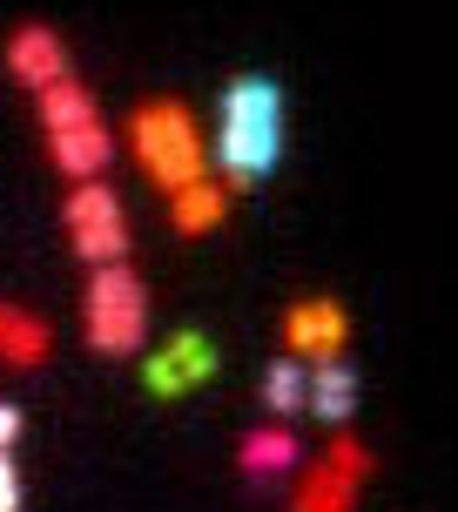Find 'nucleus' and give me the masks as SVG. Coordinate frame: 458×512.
Segmentation results:
<instances>
[{
  "instance_id": "17",
  "label": "nucleus",
  "mask_w": 458,
  "mask_h": 512,
  "mask_svg": "<svg viewBox=\"0 0 458 512\" xmlns=\"http://www.w3.org/2000/svg\"><path fill=\"white\" fill-rule=\"evenodd\" d=\"M14 438H21V411H14V405H0V452H7Z\"/></svg>"
},
{
  "instance_id": "8",
  "label": "nucleus",
  "mask_w": 458,
  "mask_h": 512,
  "mask_svg": "<svg viewBox=\"0 0 458 512\" xmlns=\"http://www.w3.org/2000/svg\"><path fill=\"white\" fill-rule=\"evenodd\" d=\"M7 75L21 81V88H54V81H68V48H61V34L41 21H27L7 34Z\"/></svg>"
},
{
  "instance_id": "11",
  "label": "nucleus",
  "mask_w": 458,
  "mask_h": 512,
  "mask_svg": "<svg viewBox=\"0 0 458 512\" xmlns=\"http://www.w3.org/2000/svg\"><path fill=\"white\" fill-rule=\"evenodd\" d=\"M304 411H317V418L344 425V418L357 411V371H351V364H344V358H331V364H310Z\"/></svg>"
},
{
  "instance_id": "9",
  "label": "nucleus",
  "mask_w": 458,
  "mask_h": 512,
  "mask_svg": "<svg viewBox=\"0 0 458 512\" xmlns=\"http://www.w3.org/2000/svg\"><path fill=\"white\" fill-rule=\"evenodd\" d=\"M297 459H304V445H297L290 425H256V432H243V445H236L243 479H277V472H290Z\"/></svg>"
},
{
  "instance_id": "15",
  "label": "nucleus",
  "mask_w": 458,
  "mask_h": 512,
  "mask_svg": "<svg viewBox=\"0 0 458 512\" xmlns=\"http://www.w3.org/2000/svg\"><path fill=\"white\" fill-rule=\"evenodd\" d=\"M324 465H337L344 479H357V486H364V479H371V465H378V459H371V452H364V445H357L351 432H337V438H331V452H324Z\"/></svg>"
},
{
  "instance_id": "14",
  "label": "nucleus",
  "mask_w": 458,
  "mask_h": 512,
  "mask_svg": "<svg viewBox=\"0 0 458 512\" xmlns=\"http://www.w3.org/2000/svg\"><path fill=\"white\" fill-rule=\"evenodd\" d=\"M304 384H310V364H297V358H277L270 371H263V405L277 411V418H290V411H304Z\"/></svg>"
},
{
  "instance_id": "6",
  "label": "nucleus",
  "mask_w": 458,
  "mask_h": 512,
  "mask_svg": "<svg viewBox=\"0 0 458 512\" xmlns=\"http://www.w3.org/2000/svg\"><path fill=\"white\" fill-rule=\"evenodd\" d=\"M344 344H351V317H344L337 297H297L283 310V358L331 364V358H344Z\"/></svg>"
},
{
  "instance_id": "2",
  "label": "nucleus",
  "mask_w": 458,
  "mask_h": 512,
  "mask_svg": "<svg viewBox=\"0 0 458 512\" xmlns=\"http://www.w3.org/2000/svg\"><path fill=\"white\" fill-rule=\"evenodd\" d=\"M34 122H41V135H48V155H54L61 176L95 182L108 169L115 135H108L102 108H95V95H88L81 81H54V88H41V95H34Z\"/></svg>"
},
{
  "instance_id": "3",
  "label": "nucleus",
  "mask_w": 458,
  "mask_h": 512,
  "mask_svg": "<svg viewBox=\"0 0 458 512\" xmlns=\"http://www.w3.org/2000/svg\"><path fill=\"white\" fill-rule=\"evenodd\" d=\"M128 149L142 162V176H155V189H169V196L182 182L209 176V142L189 102H142L128 115Z\"/></svg>"
},
{
  "instance_id": "12",
  "label": "nucleus",
  "mask_w": 458,
  "mask_h": 512,
  "mask_svg": "<svg viewBox=\"0 0 458 512\" xmlns=\"http://www.w3.org/2000/svg\"><path fill=\"white\" fill-rule=\"evenodd\" d=\"M48 351H54V331L34 317V310H21V304H0V364H48Z\"/></svg>"
},
{
  "instance_id": "1",
  "label": "nucleus",
  "mask_w": 458,
  "mask_h": 512,
  "mask_svg": "<svg viewBox=\"0 0 458 512\" xmlns=\"http://www.w3.org/2000/svg\"><path fill=\"white\" fill-rule=\"evenodd\" d=\"M283 155V95L263 75H236L223 88V115H216V162H223V189H256Z\"/></svg>"
},
{
  "instance_id": "4",
  "label": "nucleus",
  "mask_w": 458,
  "mask_h": 512,
  "mask_svg": "<svg viewBox=\"0 0 458 512\" xmlns=\"http://www.w3.org/2000/svg\"><path fill=\"white\" fill-rule=\"evenodd\" d=\"M81 337L88 351L102 358H135L142 337H149V290L128 263H108L88 277V297H81Z\"/></svg>"
},
{
  "instance_id": "16",
  "label": "nucleus",
  "mask_w": 458,
  "mask_h": 512,
  "mask_svg": "<svg viewBox=\"0 0 458 512\" xmlns=\"http://www.w3.org/2000/svg\"><path fill=\"white\" fill-rule=\"evenodd\" d=\"M0 512H21V472L7 452H0Z\"/></svg>"
},
{
  "instance_id": "13",
  "label": "nucleus",
  "mask_w": 458,
  "mask_h": 512,
  "mask_svg": "<svg viewBox=\"0 0 458 512\" xmlns=\"http://www.w3.org/2000/svg\"><path fill=\"white\" fill-rule=\"evenodd\" d=\"M351 506H357V479H344L324 459H317V472H304V486L290 499V512H351Z\"/></svg>"
},
{
  "instance_id": "10",
  "label": "nucleus",
  "mask_w": 458,
  "mask_h": 512,
  "mask_svg": "<svg viewBox=\"0 0 458 512\" xmlns=\"http://www.w3.org/2000/svg\"><path fill=\"white\" fill-rule=\"evenodd\" d=\"M169 216H176V230L182 236H209L216 223L229 216V189L216 176H196V182H182L176 196H169Z\"/></svg>"
},
{
  "instance_id": "7",
  "label": "nucleus",
  "mask_w": 458,
  "mask_h": 512,
  "mask_svg": "<svg viewBox=\"0 0 458 512\" xmlns=\"http://www.w3.org/2000/svg\"><path fill=\"white\" fill-rule=\"evenodd\" d=\"M203 378H216V344L203 331H189V324L169 331L149 351V364H142V384H149L155 398H182V391H196Z\"/></svg>"
},
{
  "instance_id": "5",
  "label": "nucleus",
  "mask_w": 458,
  "mask_h": 512,
  "mask_svg": "<svg viewBox=\"0 0 458 512\" xmlns=\"http://www.w3.org/2000/svg\"><path fill=\"white\" fill-rule=\"evenodd\" d=\"M61 223H68V243H75V256L88 270L128 263V216L108 182H75L68 203H61Z\"/></svg>"
}]
</instances>
